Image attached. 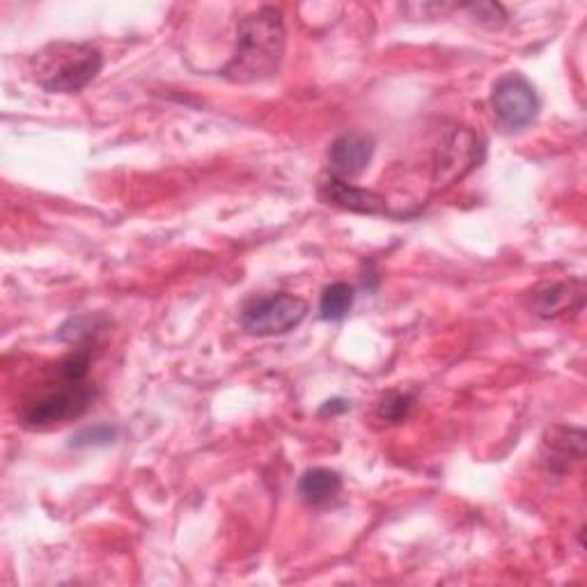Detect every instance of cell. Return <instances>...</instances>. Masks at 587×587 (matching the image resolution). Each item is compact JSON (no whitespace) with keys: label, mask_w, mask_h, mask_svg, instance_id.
I'll use <instances>...</instances> for the list:
<instances>
[{"label":"cell","mask_w":587,"mask_h":587,"mask_svg":"<svg viewBox=\"0 0 587 587\" xmlns=\"http://www.w3.org/2000/svg\"><path fill=\"white\" fill-rule=\"evenodd\" d=\"M322 197L326 202H333V205L349 209V212H358V214H388V205L386 200L381 195L366 191V189H356L343 179L331 177L326 184H322Z\"/></svg>","instance_id":"8"},{"label":"cell","mask_w":587,"mask_h":587,"mask_svg":"<svg viewBox=\"0 0 587 587\" xmlns=\"http://www.w3.org/2000/svg\"><path fill=\"white\" fill-rule=\"evenodd\" d=\"M97 399V388L83 381H64V386L47 391L31 399L21 420L28 429H47L67 420L81 418Z\"/></svg>","instance_id":"3"},{"label":"cell","mask_w":587,"mask_h":587,"mask_svg":"<svg viewBox=\"0 0 587 587\" xmlns=\"http://www.w3.org/2000/svg\"><path fill=\"white\" fill-rule=\"evenodd\" d=\"M468 12H472L476 21H480L487 28H503L507 21V12L499 3H478V5H468Z\"/></svg>","instance_id":"14"},{"label":"cell","mask_w":587,"mask_h":587,"mask_svg":"<svg viewBox=\"0 0 587 587\" xmlns=\"http://www.w3.org/2000/svg\"><path fill=\"white\" fill-rule=\"evenodd\" d=\"M374 154V141L368 133H345L328 149V168L335 179H354L368 168Z\"/></svg>","instance_id":"7"},{"label":"cell","mask_w":587,"mask_h":587,"mask_svg":"<svg viewBox=\"0 0 587 587\" xmlns=\"http://www.w3.org/2000/svg\"><path fill=\"white\" fill-rule=\"evenodd\" d=\"M285 21L276 8H260L239 21L237 44L223 76L232 83H260L280 70L285 56Z\"/></svg>","instance_id":"1"},{"label":"cell","mask_w":587,"mask_h":587,"mask_svg":"<svg viewBox=\"0 0 587 587\" xmlns=\"http://www.w3.org/2000/svg\"><path fill=\"white\" fill-rule=\"evenodd\" d=\"M118 429L110 424H101V427H87L83 432H79L72 439V447H89V445H108L116 441Z\"/></svg>","instance_id":"13"},{"label":"cell","mask_w":587,"mask_h":587,"mask_svg":"<svg viewBox=\"0 0 587 587\" xmlns=\"http://www.w3.org/2000/svg\"><path fill=\"white\" fill-rule=\"evenodd\" d=\"M104 67V56L87 41H51L31 60V74L47 93L74 95L93 83Z\"/></svg>","instance_id":"2"},{"label":"cell","mask_w":587,"mask_h":587,"mask_svg":"<svg viewBox=\"0 0 587 587\" xmlns=\"http://www.w3.org/2000/svg\"><path fill=\"white\" fill-rule=\"evenodd\" d=\"M308 314V303L294 294H268L248 303L241 312V326L248 335L271 337L297 328Z\"/></svg>","instance_id":"4"},{"label":"cell","mask_w":587,"mask_h":587,"mask_svg":"<svg viewBox=\"0 0 587 587\" xmlns=\"http://www.w3.org/2000/svg\"><path fill=\"white\" fill-rule=\"evenodd\" d=\"M354 287L347 285V283H333L324 289L322 294V301H320V312H322V320L326 322H340L345 320L349 310L354 308Z\"/></svg>","instance_id":"11"},{"label":"cell","mask_w":587,"mask_h":587,"mask_svg":"<svg viewBox=\"0 0 587 587\" xmlns=\"http://www.w3.org/2000/svg\"><path fill=\"white\" fill-rule=\"evenodd\" d=\"M347 409H349V404H347V402H343V399H333V402H326V404L322 406L320 416H328V414H343V411H347Z\"/></svg>","instance_id":"15"},{"label":"cell","mask_w":587,"mask_h":587,"mask_svg":"<svg viewBox=\"0 0 587 587\" xmlns=\"http://www.w3.org/2000/svg\"><path fill=\"white\" fill-rule=\"evenodd\" d=\"M491 108L505 129L518 131L537 118L539 97L528 79L522 74H505L493 85Z\"/></svg>","instance_id":"5"},{"label":"cell","mask_w":587,"mask_h":587,"mask_svg":"<svg viewBox=\"0 0 587 587\" xmlns=\"http://www.w3.org/2000/svg\"><path fill=\"white\" fill-rule=\"evenodd\" d=\"M544 447L551 450V468L558 462L567 459H583L585 453V434L583 429H572V427H553L549 432V439L544 441Z\"/></svg>","instance_id":"10"},{"label":"cell","mask_w":587,"mask_h":587,"mask_svg":"<svg viewBox=\"0 0 587 587\" xmlns=\"http://www.w3.org/2000/svg\"><path fill=\"white\" fill-rule=\"evenodd\" d=\"M414 409V397L406 395V393H388L383 395L381 402L376 404V414L381 420H388V422H402L406 416L411 414Z\"/></svg>","instance_id":"12"},{"label":"cell","mask_w":587,"mask_h":587,"mask_svg":"<svg viewBox=\"0 0 587 587\" xmlns=\"http://www.w3.org/2000/svg\"><path fill=\"white\" fill-rule=\"evenodd\" d=\"M526 308L541 320H558L562 314L578 312L585 303L583 280L544 283L530 289L524 297Z\"/></svg>","instance_id":"6"},{"label":"cell","mask_w":587,"mask_h":587,"mask_svg":"<svg viewBox=\"0 0 587 587\" xmlns=\"http://www.w3.org/2000/svg\"><path fill=\"white\" fill-rule=\"evenodd\" d=\"M343 493V478L331 468H310L299 480V495L312 507H326Z\"/></svg>","instance_id":"9"}]
</instances>
